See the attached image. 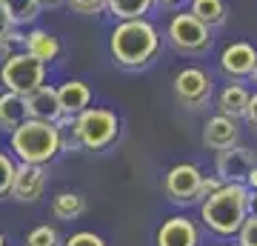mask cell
<instances>
[{"instance_id":"cell-3","label":"cell","mask_w":257,"mask_h":246,"mask_svg":"<svg viewBox=\"0 0 257 246\" xmlns=\"http://www.w3.org/2000/svg\"><path fill=\"white\" fill-rule=\"evenodd\" d=\"M12 152L20 157V163L46 166L60 155V132L55 123L26 118L18 129H12Z\"/></svg>"},{"instance_id":"cell-20","label":"cell","mask_w":257,"mask_h":246,"mask_svg":"<svg viewBox=\"0 0 257 246\" xmlns=\"http://www.w3.org/2000/svg\"><path fill=\"white\" fill-rule=\"evenodd\" d=\"M86 212V201H83L77 192H57L55 201H52V215L57 220H74Z\"/></svg>"},{"instance_id":"cell-10","label":"cell","mask_w":257,"mask_h":246,"mask_svg":"<svg viewBox=\"0 0 257 246\" xmlns=\"http://www.w3.org/2000/svg\"><path fill=\"white\" fill-rule=\"evenodd\" d=\"M46 189V169L40 163H15V178H12L9 195L20 203H35Z\"/></svg>"},{"instance_id":"cell-18","label":"cell","mask_w":257,"mask_h":246,"mask_svg":"<svg viewBox=\"0 0 257 246\" xmlns=\"http://www.w3.org/2000/svg\"><path fill=\"white\" fill-rule=\"evenodd\" d=\"M189 15L206 23V26L214 32V29H220L229 18V9H226V0H192L189 3Z\"/></svg>"},{"instance_id":"cell-30","label":"cell","mask_w":257,"mask_h":246,"mask_svg":"<svg viewBox=\"0 0 257 246\" xmlns=\"http://www.w3.org/2000/svg\"><path fill=\"white\" fill-rule=\"evenodd\" d=\"M243 120H246L248 126L257 132V92L254 95H248V103H246V112H243Z\"/></svg>"},{"instance_id":"cell-27","label":"cell","mask_w":257,"mask_h":246,"mask_svg":"<svg viewBox=\"0 0 257 246\" xmlns=\"http://www.w3.org/2000/svg\"><path fill=\"white\" fill-rule=\"evenodd\" d=\"M12 178H15V160H12L6 152H0V198H3V195H9Z\"/></svg>"},{"instance_id":"cell-31","label":"cell","mask_w":257,"mask_h":246,"mask_svg":"<svg viewBox=\"0 0 257 246\" xmlns=\"http://www.w3.org/2000/svg\"><path fill=\"white\" fill-rule=\"evenodd\" d=\"M155 6H163V9H172V6H180V3H186V0H152Z\"/></svg>"},{"instance_id":"cell-26","label":"cell","mask_w":257,"mask_h":246,"mask_svg":"<svg viewBox=\"0 0 257 246\" xmlns=\"http://www.w3.org/2000/svg\"><path fill=\"white\" fill-rule=\"evenodd\" d=\"M237 243L240 246H257V215H246L243 226L237 229Z\"/></svg>"},{"instance_id":"cell-25","label":"cell","mask_w":257,"mask_h":246,"mask_svg":"<svg viewBox=\"0 0 257 246\" xmlns=\"http://www.w3.org/2000/svg\"><path fill=\"white\" fill-rule=\"evenodd\" d=\"M63 3L74 12V15H86V18L106 12V0H63Z\"/></svg>"},{"instance_id":"cell-35","label":"cell","mask_w":257,"mask_h":246,"mask_svg":"<svg viewBox=\"0 0 257 246\" xmlns=\"http://www.w3.org/2000/svg\"><path fill=\"white\" fill-rule=\"evenodd\" d=\"M0 246H6V237H3V232H0Z\"/></svg>"},{"instance_id":"cell-9","label":"cell","mask_w":257,"mask_h":246,"mask_svg":"<svg viewBox=\"0 0 257 246\" xmlns=\"http://www.w3.org/2000/svg\"><path fill=\"white\" fill-rule=\"evenodd\" d=\"M200 178L203 172L197 169L194 163H177L169 169V175L163 178V192L166 198L177 206L183 203H194V192L200 186Z\"/></svg>"},{"instance_id":"cell-32","label":"cell","mask_w":257,"mask_h":246,"mask_svg":"<svg viewBox=\"0 0 257 246\" xmlns=\"http://www.w3.org/2000/svg\"><path fill=\"white\" fill-rule=\"evenodd\" d=\"M246 186H248L251 192H257V166L251 169V172H248V178H246Z\"/></svg>"},{"instance_id":"cell-14","label":"cell","mask_w":257,"mask_h":246,"mask_svg":"<svg viewBox=\"0 0 257 246\" xmlns=\"http://www.w3.org/2000/svg\"><path fill=\"white\" fill-rule=\"evenodd\" d=\"M26 112L29 118L35 120H46V123H55L63 112H60V103H57V86H40V89L29 92L26 95Z\"/></svg>"},{"instance_id":"cell-33","label":"cell","mask_w":257,"mask_h":246,"mask_svg":"<svg viewBox=\"0 0 257 246\" xmlns=\"http://www.w3.org/2000/svg\"><path fill=\"white\" fill-rule=\"evenodd\" d=\"M40 6H57V3H63V0H37Z\"/></svg>"},{"instance_id":"cell-22","label":"cell","mask_w":257,"mask_h":246,"mask_svg":"<svg viewBox=\"0 0 257 246\" xmlns=\"http://www.w3.org/2000/svg\"><path fill=\"white\" fill-rule=\"evenodd\" d=\"M0 6L9 12V18L15 20V26L35 23L37 15H40V9H43L37 0H0Z\"/></svg>"},{"instance_id":"cell-11","label":"cell","mask_w":257,"mask_h":246,"mask_svg":"<svg viewBox=\"0 0 257 246\" xmlns=\"http://www.w3.org/2000/svg\"><path fill=\"white\" fill-rule=\"evenodd\" d=\"M257 63V49L246 40H234L220 52V72L231 80H243L251 74Z\"/></svg>"},{"instance_id":"cell-17","label":"cell","mask_w":257,"mask_h":246,"mask_svg":"<svg viewBox=\"0 0 257 246\" xmlns=\"http://www.w3.org/2000/svg\"><path fill=\"white\" fill-rule=\"evenodd\" d=\"M26 118H29L26 98L23 95H15V92H3L0 95V129L3 132H12V129H18Z\"/></svg>"},{"instance_id":"cell-4","label":"cell","mask_w":257,"mask_h":246,"mask_svg":"<svg viewBox=\"0 0 257 246\" xmlns=\"http://www.w3.org/2000/svg\"><path fill=\"white\" fill-rule=\"evenodd\" d=\"M74 132L80 140L83 149L92 152H103L117 140L120 132V120L111 109H100V106H89L74 118Z\"/></svg>"},{"instance_id":"cell-1","label":"cell","mask_w":257,"mask_h":246,"mask_svg":"<svg viewBox=\"0 0 257 246\" xmlns=\"http://www.w3.org/2000/svg\"><path fill=\"white\" fill-rule=\"evenodd\" d=\"M109 52L120 69H146L160 52V32L146 18L117 20L109 35Z\"/></svg>"},{"instance_id":"cell-12","label":"cell","mask_w":257,"mask_h":246,"mask_svg":"<svg viewBox=\"0 0 257 246\" xmlns=\"http://www.w3.org/2000/svg\"><path fill=\"white\" fill-rule=\"evenodd\" d=\"M157 246H200V232L186 215H175L157 229Z\"/></svg>"},{"instance_id":"cell-5","label":"cell","mask_w":257,"mask_h":246,"mask_svg":"<svg viewBox=\"0 0 257 246\" xmlns=\"http://www.w3.org/2000/svg\"><path fill=\"white\" fill-rule=\"evenodd\" d=\"M166 40H169V46L177 55H189V57L206 55L211 49V43H214L211 29L206 23H200L194 15H189V12L172 15L169 26H166Z\"/></svg>"},{"instance_id":"cell-21","label":"cell","mask_w":257,"mask_h":246,"mask_svg":"<svg viewBox=\"0 0 257 246\" xmlns=\"http://www.w3.org/2000/svg\"><path fill=\"white\" fill-rule=\"evenodd\" d=\"M152 0H106V12L114 20H135V18H146L152 12Z\"/></svg>"},{"instance_id":"cell-29","label":"cell","mask_w":257,"mask_h":246,"mask_svg":"<svg viewBox=\"0 0 257 246\" xmlns=\"http://www.w3.org/2000/svg\"><path fill=\"white\" fill-rule=\"evenodd\" d=\"M66 246H106L100 235H94V232H77L66 240Z\"/></svg>"},{"instance_id":"cell-2","label":"cell","mask_w":257,"mask_h":246,"mask_svg":"<svg viewBox=\"0 0 257 246\" xmlns=\"http://www.w3.org/2000/svg\"><path fill=\"white\" fill-rule=\"evenodd\" d=\"M251 203H254V192L246 183H223L206 201H200V218L217 235H237Z\"/></svg>"},{"instance_id":"cell-34","label":"cell","mask_w":257,"mask_h":246,"mask_svg":"<svg viewBox=\"0 0 257 246\" xmlns=\"http://www.w3.org/2000/svg\"><path fill=\"white\" fill-rule=\"evenodd\" d=\"M248 77H254V83H257V63H254V69H251V74Z\"/></svg>"},{"instance_id":"cell-15","label":"cell","mask_w":257,"mask_h":246,"mask_svg":"<svg viewBox=\"0 0 257 246\" xmlns=\"http://www.w3.org/2000/svg\"><path fill=\"white\" fill-rule=\"evenodd\" d=\"M20 46H23L26 55H32L35 60H40V63H46V66L60 57V40L49 29H29L26 35H23V43Z\"/></svg>"},{"instance_id":"cell-13","label":"cell","mask_w":257,"mask_h":246,"mask_svg":"<svg viewBox=\"0 0 257 246\" xmlns=\"http://www.w3.org/2000/svg\"><path fill=\"white\" fill-rule=\"evenodd\" d=\"M237 140H240L237 120L226 118V115H214V118L206 120V126H203V146H206V149L220 152V149L234 146Z\"/></svg>"},{"instance_id":"cell-24","label":"cell","mask_w":257,"mask_h":246,"mask_svg":"<svg viewBox=\"0 0 257 246\" xmlns=\"http://www.w3.org/2000/svg\"><path fill=\"white\" fill-rule=\"evenodd\" d=\"M26 246H60V235H57L55 226H37L29 232L26 237Z\"/></svg>"},{"instance_id":"cell-6","label":"cell","mask_w":257,"mask_h":246,"mask_svg":"<svg viewBox=\"0 0 257 246\" xmlns=\"http://www.w3.org/2000/svg\"><path fill=\"white\" fill-rule=\"evenodd\" d=\"M0 83L6 86V92H15V95H23L26 98L29 92L40 89L46 83V63L35 60L26 52H12L9 57H3Z\"/></svg>"},{"instance_id":"cell-8","label":"cell","mask_w":257,"mask_h":246,"mask_svg":"<svg viewBox=\"0 0 257 246\" xmlns=\"http://www.w3.org/2000/svg\"><path fill=\"white\" fill-rule=\"evenodd\" d=\"M257 166V155L248 149V146H229V149H220L217 152V163H214V169H217V178H220L223 183H246L248 172Z\"/></svg>"},{"instance_id":"cell-16","label":"cell","mask_w":257,"mask_h":246,"mask_svg":"<svg viewBox=\"0 0 257 246\" xmlns=\"http://www.w3.org/2000/svg\"><path fill=\"white\" fill-rule=\"evenodd\" d=\"M57 103H60V112H63V115L77 118L83 109H89V103H92V89L83 80H66L63 86H57Z\"/></svg>"},{"instance_id":"cell-19","label":"cell","mask_w":257,"mask_h":246,"mask_svg":"<svg viewBox=\"0 0 257 246\" xmlns=\"http://www.w3.org/2000/svg\"><path fill=\"white\" fill-rule=\"evenodd\" d=\"M246 103H248V89L243 83H229V86L217 95V109H220V115H226V118H231V120L243 118Z\"/></svg>"},{"instance_id":"cell-23","label":"cell","mask_w":257,"mask_h":246,"mask_svg":"<svg viewBox=\"0 0 257 246\" xmlns=\"http://www.w3.org/2000/svg\"><path fill=\"white\" fill-rule=\"evenodd\" d=\"M15 43H23V35H18L15 20L9 18V12L0 6V55L9 57L12 55V46H15Z\"/></svg>"},{"instance_id":"cell-28","label":"cell","mask_w":257,"mask_h":246,"mask_svg":"<svg viewBox=\"0 0 257 246\" xmlns=\"http://www.w3.org/2000/svg\"><path fill=\"white\" fill-rule=\"evenodd\" d=\"M223 186V181L220 178H200V186H197V192H194V203H200V201H206L211 192H217Z\"/></svg>"},{"instance_id":"cell-36","label":"cell","mask_w":257,"mask_h":246,"mask_svg":"<svg viewBox=\"0 0 257 246\" xmlns=\"http://www.w3.org/2000/svg\"><path fill=\"white\" fill-rule=\"evenodd\" d=\"M251 206H254V209H257V198H254V203H251ZM254 215H257V212H254Z\"/></svg>"},{"instance_id":"cell-7","label":"cell","mask_w":257,"mask_h":246,"mask_svg":"<svg viewBox=\"0 0 257 246\" xmlns=\"http://www.w3.org/2000/svg\"><path fill=\"white\" fill-rule=\"evenodd\" d=\"M175 98L180 106L186 109H200L206 106L211 98V92H214V83H211L209 72H203L200 66H186L180 72L175 74Z\"/></svg>"}]
</instances>
